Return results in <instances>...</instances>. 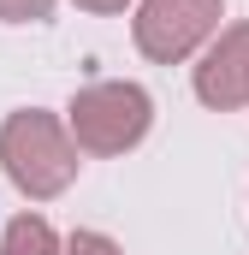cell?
Instances as JSON below:
<instances>
[{
    "label": "cell",
    "instance_id": "1",
    "mask_svg": "<svg viewBox=\"0 0 249 255\" xmlns=\"http://www.w3.org/2000/svg\"><path fill=\"white\" fill-rule=\"evenodd\" d=\"M0 166L30 202H48V196L71 190L83 160H77V142H71L65 119L42 113V107H18L0 125Z\"/></svg>",
    "mask_w": 249,
    "mask_h": 255
},
{
    "label": "cell",
    "instance_id": "2",
    "mask_svg": "<svg viewBox=\"0 0 249 255\" xmlns=\"http://www.w3.org/2000/svg\"><path fill=\"white\" fill-rule=\"evenodd\" d=\"M148 125H154V95L124 77H101V83L77 89L65 107V130H71L77 154H124L148 136Z\"/></svg>",
    "mask_w": 249,
    "mask_h": 255
},
{
    "label": "cell",
    "instance_id": "3",
    "mask_svg": "<svg viewBox=\"0 0 249 255\" xmlns=\"http://www.w3.org/2000/svg\"><path fill=\"white\" fill-rule=\"evenodd\" d=\"M220 12H226V0H142L136 18H130L136 54L154 60V65L190 60V54L220 30Z\"/></svg>",
    "mask_w": 249,
    "mask_h": 255
},
{
    "label": "cell",
    "instance_id": "4",
    "mask_svg": "<svg viewBox=\"0 0 249 255\" xmlns=\"http://www.w3.org/2000/svg\"><path fill=\"white\" fill-rule=\"evenodd\" d=\"M196 101L214 113L249 107V18L208 36V54L196 60Z\"/></svg>",
    "mask_w": 249,
    "mask_h": 255
},
{
    "label": "cell",
    "instance_id": "5",
    "mask_svg": "<svg viewBox=\"0 0 249 255\" xmlns=\"http://www.w3.org/2000/svg\"><path fill=\"white\" fill-rule=\"evenodd\" d=\"M0 255H60V238L42 214H18L0 238Z\"/></svg>",
    "mask_w": 249,
    "mask_h": 255
},
{
    "label": "cell",
    "instance_id": "6",
    "mask_svg": "<svg viewBox=\"0 0 249 255\" xmlns=\"http://www.w3.org/2000/svg\"><path fill=\"white\" fill-rule=\"evenodd\" d=\"M60 0H0V24H42Z\"/></svg>",
    "mask_w": 249,
    "mask_h": 255
},
{
    "label": "cell",
    "instance_id": "7",
    "mask_svg": "<svg viewBox=\"0 0 249 255\" xmlns=\"http://www.w3.org/2000/svg\"><path fill=\"white\" fill-rule=\"evenodd\" d=\"M60 255H124L107 232H71V244H65Z\"/></svg>",
    "mask_w": 249,
    "mask_h": 255
},
{
    "label": "cell",
    "instance_id": "8",
    "mask_svg": "<svg viewBox=\"0 0 249 255\" xmlns=\"http://www.w3.org/2000/svg\"><path fill=\"white\" fill-rule=\"evenodd\" d=\"M77 6H83V12H101V18H107V12H124L130 0H77Z\"/></svg>",
    "mask_w": 249,
    "mask_h": 255
}]
</instances>
